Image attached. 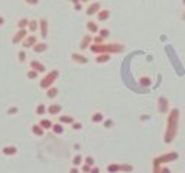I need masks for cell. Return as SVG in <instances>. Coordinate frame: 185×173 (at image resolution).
<instances>
[{"instance_id": "obj_1", "label": "cell", "mask_w": 185, "mask_h": 173, "mask_svg": "<svg viewBox=\"0 0 185 173\" xmlns=\"http://www.w3.org/2000/svg\"><path fill=\"white\" fill-rule=\"evenodd\" d=\"M177 126H178V110H172V113H171V115L168 118V130H166V136H165L166 143L172 141L174 136L177 134Z\"/></svg>"}, {"instance_id": "obj_2", "label": "cell", "mask_w": 185, "mask_h": 173, "mask_svg": "<svg viewBox=\"0 0 185 173\" xmlns=\"http://www.w3.org/2000/svg\"><path fill=\"white\" fill-rule=\"evenodd\" d=\"M91 51L92 52H101V54H109V52H120L123 51V46L122 45H98V43H96V45H92L91 46Z\"/></svg>"}, {"instance_id": "obj_3", "label": "cell", "mask_w": 185, "mask_h": 173, "mask_svg": "<svg viewBox=\"0 0 185 173\" xmlns=\"http://www.w3.org/2000/svg\"><path fill=\"white\" fill-rule=\"evenodd\" d=\"M56 78H58V71L49 72V74L41 81V87H42V88H49L51 85L54 84V81L56 80Z\"/></svg>"}, {"instance_id": "obj_4", "label": "cell", "mask_w": 185, "mask_h": 173, "mask_svg": "<svg viewBox=\"0 0 185 173\" xmlns=\"http://www.w3.org/2000/svg\"><path fill=\"white\" fill-rule=\"evenodd\" d=\"M26 38V29H19L13 36V43H19Z\"/></svg>"}, {"instance_id": "obj_5", "label": "cell", "mask_w": 185, "mask_h": 173, "mask_svg": "<svg viewBox=\"0 0 185 173\" xmlns=\"http://www.w3.org/2000/svg\"><path fill=\"white\" fill-rule=\"evenodd\" d=\"M98 12H100V3H98V2H94V3H91L88 7H87V15H90V16H91V15H96V13H98Z\"/></svg>"}, {"instance_id": "obj_6", "label": "cell", "mask_w": 185, "mask_h": 173, "mask_svg": "<svg viewBox=\"0 0 185 173\" xmlns=\"http://www.w3.org/2000/svg\"><path fill=\"white\" fill-rule=\"evenodd\" d=\"M39 29H41V36L46 38L48 36V22L45 19H42V20L39 22Z\"/></svg>"}, {"instance_id": "obj_7", "label": "cell", "mask_w": 185, "mask_h": 173, "mask_svg": "<svg viewBox=\"0 0 185 173\" xmlns=\"http://www.w3.org/2000/svg\"><path fill=\"white\" fill-rule=\"evenodd\" d=\"M35 45H36V38H35L34 35L26 36L25 41H23V46H25V48H30V46H35Z\"/></svg>"}, {"instance_id": "obj_8", "label": "cell", "mask_w": 185, "mask_h": 173, "mask_svg": "<svg viewBox=\"0 0 185 173\" xmlns=\"http://www.w3.org/2000/svg\"><path fill=\"white\" fill-rule=\"evenodd\" d=\"M30 68L35 69L36 72H43L45 71V67H43L41 62H38V61H32V62H30Z\"/></svg>"}, {"instance_id": "obj_9", "label": "cell", "mask_w": 185, "mask_h": 173, "mask_svg": "<svg viewBox=\"0 0 185 173\" xmlns=\"http://www.w3.org/2000/svg\"><path fill=\"white\" fill-rule=\"evenodd\" d=\"M109 17H110V12L107 10V9L100 10V12L97 13V19H98V20H107Z\"/></svg>"}, {"instance_id": "obj_10", "label": "cell", "mask_w": 185, "mask_h": 173, "mask_svg": "<svg viewBox=\"0 0 185 173\" xmlns=\"http://www.w3.org/2000/svg\"><path fill=\"white\" fill-rule=\"evenodd\" d=\"M166 110H168V101H166L165 98H160L159 100V111L160 113H165Z\"/></svg>"}, {"instance_id": "obj_11", "label": "cell", "mask_w": 185, "mask_h": 173, "mask_svg": "<svg viewBox=\"0 0 185 173\" xmlns=\"http://www.w3.org/2000/svg\"><path fill=\"white\" fill-rule=\"evenodd\" d=\"M59 111H61V106H58V104H52V106L48 108V113H49V114H58Z\"/></svg>"}, {"instance_id": "obj_12", "label": "cell", "mask_w": 185, "mask_h": 173, "mask_svg": "<svg viewBox=\"0 0 185 173\" xmlns=\"http://www.w3.org/2000/svg\"><path fill=\"white\" fill-rule=\"evenodd\" d=\"M87 29H88L91 33H97V32H98V26H97L94 22H88V23H87Z\"/></svg>"}, {"instance_id": "obj_13", "label": "cell", "mask_w": 185, "mask_h": 173, "mask_svg": "<svg viewBox=\"0 0 185 173\" xmlns=\"http://www.w3.org/2000/svg\"><path fill=\"white\" fill-rule=\"evenodd\" d=\"M28 25H29V20H28L26 17H23V19H20V20L17 22V28H19V29H25Z\"/></svg>"}, {"instance_id": "obj_14", "label": "cell", "mask_w": 185, "mask_h": 173, "mask_svg": "<svg viewBox=\"0 0 185 173\" xmlns=\"http://www.w3.org/2000/svg\"><path fill=\"white\" fill-rule=\"evenodd\" d=\"M34 51L35 52H43V51H46V45L45 43H36V45H35L34 46Z\"/></svg>"}, {"instance_id": "obj_15", "label": "cell", "mask_w": 185, "mask_h": 173, "mask_svg": "<svg viewBox=\"0 0 185 173\" xmlns=\"http://www.w3.org/2000/svg\"><path fill=\"white\" fill-rule=\"evenodd\" d=\"M72 59H74L75 62H80V63H85V62H87V58H84L83 55H77V54L72 55Z\"/></svg>"}, {"instance_id": "obj_16", "label": "cell", "mask_w": 185, "mask_h": 173, "mask_svg": "<svg viewBox=\"0 0 185 173\" xmlns=\"http://www.w3.org/2000/svg\"><path fill=\"white\" fill-rule=\"evenodd\" d=\"M109 59H110L109 54H101V55L97 56V62H107Z\"/></svg>"}, {"instance_id": "obj_17", "label": "cell", "mask_w": 185, "mask_h": 173, "mask_svg": "<svg viewBox=\"0 0 185 173\" xmlns=\"http://www.w3.org/2000/svg\"><path fill=\"white\" fill-rule=\"evenodd\" d=\"M3 153H4V154H15V153H16V147H13V146H7V147L3 149Z\"/></svg>"}, {"instance_id": "obj_18", "label": "cell", "mask_w": 185, "mask_h": 173, "mask_svg": "<svg viewBox=\"0 0 185 173\" xmlns=\"http://www.w3.org/2000/svg\"><path fill=\"white\" fill-rule=\"evenodd\" d=\"M32 131H34V134H36V136H42L43 134V128L41 126H34L32 127Z\"/></svg>"}, {"instance_id": "obj_19", "label": "cell", "mask_w": 185, "mask_h": 173, "mask_svg": "<svg viewBox=\"0 0 185 173\" xmlns=\"http://www.w3.org/2000/svg\"><path fill=\"white\" fill-rule=\"evenodd\" d=\"M90 42H91V38H90V36H85V38L83 39V42H81V49H85V48L90 45Z\"/></svg>"}, {"instance_id": "obj_20", "label": "cell", "mask_w": 185, "mask_h": 173, "mask_svg": "<svg viewBox=\"0 0 185 173\" xmlns=\"http://www.w3.org/2000/svg\"><path fill=\"white\" fill-rule=\"evenodd\" d=\"M28 28H29L30 32H35V30L38 29V22H36V20H30L29 25H28Z\"/></svg>"}, {"instance_id": "obj_21", "label": "cell", "mask_w": 185, "mask_h": 173, "mask_svg": "<svg viewBox=\"0 0 185 173\" xmlns=\"http://www.w3.org/2000/svg\"><path fill=\"white\" fill-rule=\"evenodd\" d=\"M56 94H58V89L56 88H48V94H46V95H48V97L49 98H54V97H56Z\"/></svg>"}, {"instance_id": "obj_22", "label": "cell", "mask_w": 185, "mask_h": 173, "mask_svg": "<svg viewBox=\"0 0 185 173\" xmlns=\"http://www.w3.org/2000/svg\"><path fill=\"white\" fill-rule=\"evenodd\" d=\"M39 126L42 127V128H52V123H51L49 120H42Z\"/></svg>"}, {"instance_id": "obj_23", "label": "cell", "mask_w": 185, "mask_h": 173, "mask_svg": "<svg viewBox=\"0 0 185 173\" xmlns=\"http://www.w3.org/2000/svg\"><path fill=\"white\" fill-rule=\"evenodd\" d=\"M52 128H54V131L56 133V134H61V133L64 131V128H62V126H61V124H54V126H52Z\"/></svg>"}, {"instance_id": "obj_24", "label": "cell", "mask_w": 185, "mask_h": 173, "mask_svg": "<svg viewBox=\"0 0 185 173\" xmlns=\"http://www.w3.org/2000/svg\"><path fill=\"white\" fill-rule=\"evenodd\" d=\"M59 121H61V123H74V120H72V117L62 115V117H59Z\"/></svg>"}, {"instance_id": "obj_25", "label": "cell", "mask_w": 185, "mask_h": 173, "mask_svg": "<svg viewBox=\"0 0 185 173\" xmlns=\"http://www.w3.org/2000/svg\"><path fill=\"white\" fill-rule=\"evenodd\" d=\"M101 120H103V115H101L100 113H96V114L92 115V121L94 123H100Z\"/></svg>"}, {"instance_id": "obj_26", "label": "cell", "mask_w": 185, "mask_h": 173, "mask_svg": "<svg viewBox=\"0 0 185 173\" xmlns=\"http://www.w3.org/2000/svg\"><path fill=\"white\" fill-rule=\"evenodd\" d=\"M38 76V72L35 71V69H30L29 72H28V78H30V80H35Z\"/></svg>"}, {"instance_id": "obj_27", "label": "cell", "mask_w": 185, "mask_h": 173, "mask_svg": "<svg viewBox=\"0 0 185 173\" xmlns=\"http://www.w3.org/2000/svg\"><path fill=\"white\" fill-rule=\"evenodd\" d=\"M45 111H46V108H45V106H42V104H41V106H38V108H36V113H38L39 115H42Z\"/></svg>"}, {"instance_id": "obj_28", "label": "cell", "mask_w": 185, "mask_h": 173, "mask_svg": "<svg viewBox=\"0 0 185 173\" xmlns=\"http://www.w3.org/2000/svg\"><path fill=\"white\" fill-rule=\"evenodd\" d=\"M100 36H101V38H107V36H109V30H107V29H101L100 30Z\"/></svg>"}, {"instance_id": "obj_29", "label": "cell", "mask_w": 185, "mask_h": 173, "mask_svg": "<svg viewBox=\"0 0 185 173\" xmlns=\"http://www.w3.org/2000/svg\"><path fill=\"white\" fill-rule=\"evenodd\" d=\"M28 4H30V6H35V4H38L39 3V0H25Z\"/></svg>"}, {"instance_id": "obj_30", "label": "cell", "mask_w": 185, "mask_h": 173, "mask_svg": "<svg viewBox=\"0 0 185 173\" xmlns=\"http://www.w3.org/2000/svg\"><path fill=\"white\" fill-rule=\"evenodd\" d=\"M72 128H75V130H80V128H81V124H80V123H72Z\"/></svg>"}, {"instance_id": "obj_31", "label": "cell", "mask_w": 185, "mask_h": 173, "mask_svg": "<svg viewBox=\"0 0 185 173\" xmlns=\"http://www.w3.org/2000/svg\"><path fill=\"white\" fill-rule=\"evenodd\" d=\"M17 56H19V59H20V61H25V52H19V55H17Z\"/></svg>"}, {"instance_id": "obj_32", "label": "cell", "mask_w": 185, "mask_h": 173, "mask_svg": "<svg viewBox=\"0 0 185 173\" xmlns=\"http://www.w3.org/2000/svg\"><path fill=\"white\" fill-rule=\"evenodd\" d=\"M94 42H96V43H98V45H100V43L103 42V38H101V36H97V38L94 39Z\"/></svg>"}, {"instance_id": "obj_33", "label": "cell", "mask_w": 185, "mask_h": 173, "mask_svg": "<svg viewBox=\"0 0 185 173\" xmlns=\"http://www.w3.org/2000/svg\"><path fill=\"white\" fill-rule=\"evenodd\" d=\"M140 81H142V84H145V85H149V84H151V82H149V80H147V78H142V80H140Z\"/></svg>"}, {"instance_id": "obj_34", "label": "cell", "mask_w": 185, "mask_h": 173, "mask_svg": "<svg viewBox=\"0 0 185 173\" xmlns=\"http://www.w3.org/2000/svg\"><path fill=\"white\" fill-rule=\"evenodd\" d=\"M80 160H81V157H80V156H77L75 159H74V163H75V165H78V163H80Z\"/></svg>"}, {"instance_id": "obj_35", "label": "cell", "mask_w": 185, "mask_h": 173, "mask_svg": "<svg viewBox=\"0 0 185 173\" xmlns=\"http://www.w3.org/2000/svg\"><path fill=\"white\" fill-rule=\"evenodd\" d=\"M75 10H81V3H77L75 4Z\"/></svg>"}, {"instance_id": "obj_36", "label": "cell", "mask_w": 185, "mask_h": 173, "mask_svg": "<svg viewBox=\"0 0 185 173\" xmlns=\"http://www.w3.org/2000/svg\"><path fill=\"white\" fill-rule=\"evenodd\" d=\"M87 163H88V165H92V159H91V157H87Z\"/></svg>"}, {"instance_id": "obj_37", "label": "cell", "mask_w": 185, "mask_h": 173, "mask_svg": "<svg viewBox=\"0 0 185 173\" xmlns=\"http://www.w3.org/2000/svg\"><path fill=\"white\" fill-rule=\"evenodd\" d=\"M111 124H113V123L110 121V120H109V121H106V127H110V126H111Z\"/></svg>"}, {"instance_id": "obj_38", "label": "cell", "mask_w": 185, "mask_h": 173, "mask_svg": "<svg viewBox=\"0 0 185 173\" xmlns=\"http://www.w3.org/2000/svg\"><path fill=\"white\" fill-rule=\"evenodd\" d=\"M3 23H4V19H3V16H0V26L3 25Z\"/></svg>"}, {"instance_id": "obj_39", "label": "cell", "mask_w": 185, "mask_h": 173, "mask_svg": "<svg viewBox=\"0 0 185 173\" xmlns=\"http://www.w3.org/2000/svg\"><path fill=\"white\" fill-rule=\"evenodd\" d=\"M16 108H10V111H9V113H10V114H13V113H16Z\"/></svg>"}, {"instance_id": "obj_40", "label": "cell", "mask_w": 185, "mask_h": 173, "mask_svg": "<svg viewBox=\"0 0 185 173\" xmlns=\"http://www.w3.org/2000/svg\"><path fill=\"white\" fill-rule=\"evenodd\" d=\"M71 2H72V3H74V4H77V3H80L81 0H71Z\"/></svg>"}, {"instance_id": "obj_41", "label": "cell", "mask_w": 185, "mask_h": 173, "mask_svg": "<svg viewBox=\"0 0 185 173\" xmlns=\"http://www.w3.org/2000/svg\"><path fill=\"white\" fill-rule=\"evenodd\" d=\"M81 2H83V3H87V2H88V0H81Z\"/></svg>"}, {"instance_id": "obj_42", "label": "cell", "mask_w": 185, "mask_h": 173, "mask_svg": "<svg viewBox=\"0 0 185 173\" xmlns=\"http://www.w3.org/2000/svg\"><path fill=\"white\" fill-rule=\"evenodd\" d=\"M182 3H184V4H185V0H182Z\"/></svg>"}, {"instance_id": "obj_43", "label": "cell", "mask_w": 185, "mask_h": 173, "mask_svg": "<svg viewBox=\"0 0 185 173\" xmlns=\"http://www.w3.org/2000/svg\"><path fill=\"white\" fill-rule=\"evenodd\" d=\"M184 19H185V13H184Z\"/></svg>"}]
</instances>
